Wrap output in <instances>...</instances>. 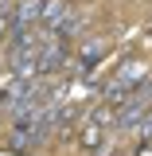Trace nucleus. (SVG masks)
Returning <instances> with one entry per match:
<instances>
[{"mask_svg":"<svg viewBox=\"0 0 152 156\" xmlns=\"http://www.w3.org/2000/svg\"><path fill=\"white\" fill-rule=\"evenodd\" d=\"M148 74H152V70H148L144 58H129V62H125V66H121V70L101 86V101H105V105H125V98L133 94Z\"/></svg>","mask_w":152,"mask_h":156,"instance_id":"f257e3e1","label":"nucleus"},{"mask_svg":"<svg viewBox=\"0 0 152 156\" xmlns=\"http://www.w3.org/2000/svg\"><path fill=\"white\" fill-rule=\"evenodd\" d=\"M74 55H78V78H90L97 70V62L109 55V43H105V39H86Z\"/></svg>","mask_w":152,"mask_h":156,"instance_id":"f03ea898","label":"nucleus"},{"mask_svg":"<svg viewBox=\"0 0 152 156\" xmlns=\"http://www.w3.org/2000/svg\"><path fill=\"white\" fill-rule=\"evenodd\" d=\"M4 148H8L12 156H35L39 140H35L31 129H16V125H8V133H4Z\"/></svg>","mask_w":152,"mask_h":156,"instance_id":"7ed1b4c3","label":"nucleus"},{"mask_svg":"<svg viewBox=\"0 0 152 156\" xmlns=\"http://www.w3.org/2000/svg\"><path fill=\"white\" fill-rule=\"evenodd\" d=\"M66 20H70V4H66V0H43V20H39V27H43V31H51V35H55Z\"/></svg>","mask_w":152,"mask_h":156,"instance_id":"20e7f679","label":"nucleus"},{"mask_svg":"<svg viewBox=\"0 0 152 156\" xmlns=\"http://www.w3.org/2000/svg\"><path fill=\"white\" fill-rule=\"evenodd\" d=\"M86 27H90V16H86V12H78V16H74V12H70V20H66V23L58 27L55 35H62V39H66V43H70V39H78V35H82V31H86Z\"/></svg>","mask_w":152,"mask_h":156,"instance_id":"39448f33","label":"nucleus"},{"mask_svg":"<svg viewBox=\"0 0 152 156\" xmlns=\"http://www.w3.org/2000/svg\"><path fill=\"white\" fill-rule=\"evenodd\" d=\"M0 125H4V113H0Z\"/></svg>","mask_w":152,"mask_h":156,"instance_id":"423d86ee","label":"nucleus"}]
</instances>
